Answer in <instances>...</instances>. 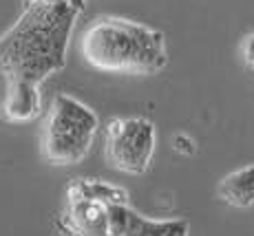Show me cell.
<instances>
[{
	"label": "cell",
	"instance_id": "6da1fadb",
	"mask_svg": "<svg viewBox=\"0 0 254 236\" xmlns=\"http://www.w3.org/2000/svg\"><path fill=\"white\" fill-rule=\"evenodd\" d=\"M84 0H22L18 20L0 36L4 80L42 84L66 66V49Z\"/></svg>",
	"mask_w": 254,
	"mask_h": 236
},
{
	"label": "cell",
	"instance_id": "7a4b0ae2",
	"mask_svg": "<svg viewBox=\"0 0 254 236\" xmlns=\"http://www.w3.org/2000/svg\"><path fill=\"white\" fill-rule=\"evenodd\" d=\"M80 56L95 71L126 75H155L168 64L164 33L120 16L93 18L80 38Z\"/></svg>",
	"mask_w": 254,
	"mask_h": 236
},
{
	"label": "cell",
	"instance_id": "3957f363",
	"mask_svg": "<svg viewBox=\"0 0 254 236\" xmlns=\"http://www.w3.org/2000/svg\"><path fill=\"white\" fill-rule=\"evenodd\" d=\"M130 212L124 188L100 179H73L58 228L62 236H122Z\"/></svg>",
	"mask_w": 254,
	"mask_h": 236
},
{
	"label": "cell",
	"instance_id": "277c9868",
	"mask_svg": "<svg viewBox=\"0 0 254 236\" xmlns=\"http://www.w3.org/2000/svg\"><path fill=\"white\" fill-rule=\"evenodd\" d=\"M100 117L77 97L58 93L42 126V155L56 166H75L89 155Z\"/></svg>",
	"mask_w": 254,
	"mask_h": 236
},
{
	"label": "cell",
	"instance_id": "5b68a950",
	"mask_svg": "<svg viewBox=\"0 0 254 236\" xmlns=\"http://www.w3.org/2000/svg\"><path fill=\"white\" fill-rule=\"evenodd\" d=\"M157 146L155 124L146 117H113L104 128V159L113 170L144 175Z\"/></svg>",
	"mask_w": 254,
	"mask_h": 236
},
{
	"label": "cell",
	"instance_id": "8992f818",
	"mask_svg": "<svg viewBox=\"0 0 254 236\" xmlns=\"http://www.w3.org/2000/svg\"><path fill=\"white\" fill-rule=\"evenodd\" d=\"M42 113V95L40 84L22 80L7 82V93L0 104V117L9 124H27L40 117Z\"/></svg>",
	"mask_w": 254,
	"mask_h": 236
},
{
	"label": "cell",
	"instance_id": "52a82bcc",
	"mask_svg": "<svg viewBox=\"0 0 254 236\" xmlns=\"http://www.w3.org/2000/svg\"><path fill=\"white\" fill-rule=\"evenodd\" d=\"M217 196L232 208L254 205V164L223 177L217 185Z\"/></svg>",
	"mask_w": 254,
	"mask_h": 236
},
{
	"label": "cell",
	"instance_id": "ba28073f",
	"mask_svg": "<svg viewBox=\"0 0 254 236\" xmlns=\"http://www.w3.org/2000/svg\"><path fill=\"white\" fill-rule=\"evenodd\" d=\"M188 223L182 219H146L133 210L122 236H188Z\"/></svg>",
	"mask_w": 254,
	"mask_h": 236
},
{
	"label": "cell",
	"instance_id": "9c48e42d",
	"mask_svg": "<svg viewBox=\"0 0 254 236\" xmlns=\"http://www.w3.org/2000/svg\"><path fill=\"white\" fill-rule=\"evenodd\" d=\"M173 150L182 157H192L197 152V144L188 132H175L173 135Z\"/></svg>",
	"mask_w": 254,
	"mask_h": 236
},
{
	"label": "cell",
	"instance_id": "30bf717a",
	"mask_svg": "<svg viewBox=\"0 0 254 236\" xmlns=\"http://www.w3.org/2000/svg\"><path fill=\"white\" fill-rule=\"evenodd\" d=\"M241 58H243V64L250 68V71H254V33H250V36L243 38Z\"/></svg>",
	"mask_w": 254,
	"mask_h": 236
}]
</instances>
